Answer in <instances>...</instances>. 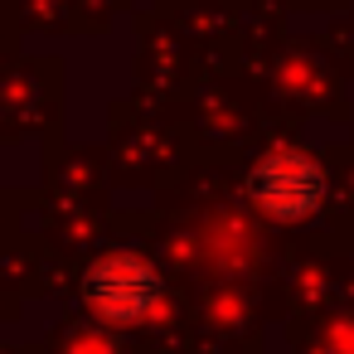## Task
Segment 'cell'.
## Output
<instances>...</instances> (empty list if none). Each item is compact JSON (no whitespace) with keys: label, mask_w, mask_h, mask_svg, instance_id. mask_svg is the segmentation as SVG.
I'll list each match as a JSON object with an SVG mask.
<instances>
[{"label":"cell","mask_w":354,"mask_h":354,"mask_svg":"<svg viewBox=\"0 0 354 354\" xmlns=\"http://www.w3.org/2000/svg\"><path fill=\"white\" fill-rule=\"evenodd\" d=\"M83 301L97 315V325L127 330V325H141L165 310V277L156 272L151 257H141L131 248L102 252L83 272Z\"/></svg>","instance_id":"obj_1"},{"label":"cell","mask_w":354,"mask_h":354,"mask_svg":"<svg viewBox=\"0 0 354 354\" xmlns=\"http://www.w3.org/2000/svg\"><path fill=\"white\" fill-rule=\"evenodd\" d=\"M243 194H248V204H252L262 218H272V223H301V218H310V214L325 204L330 175H325V165H320L310 151L286 146V151L262 156V160L248 170Z\"/></svg>","instance_id":"obj_2"},{"label":"cell","mask_w":354,"mask_h":354,"mask_svg":"<svg viewBox=\"0 0 354 354\" xmlns=\"http://www.w3.org/2000/svg\"><path fill=\"white\" fill-rule=\"evenodd\" d=\"M68 354H122V349H117V339H112V335L93 330V335H78V339L68 344Z\"/></svg>","instance_id":"obj_3"}]
</instances>
